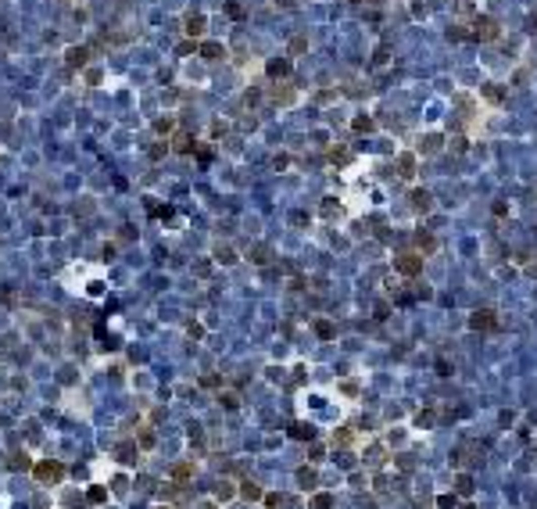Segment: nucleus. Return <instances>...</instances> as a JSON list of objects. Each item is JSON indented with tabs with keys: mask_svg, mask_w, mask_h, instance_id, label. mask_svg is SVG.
I'll list each match as a JSON object with an SVG mask.
<instances>
[{
	"mask_svg": "<svg viewBox=\"0 0 537 509\" xmlns=\"http://www.w3.org/2000/svg\"><path fill=\"white\" fill-rule=\"evenodd\" d=\"M473 36H476V40H494V36H498V22L487 18V15L473 18Z\"/></svg>",
	"mask_w": 537,
	"mask_h": 509,
	"instance_id": "1",
	"label": "nucleus"
},
{
	"mask_svg": "<svg viewBox=\"0 0 537 509\" xmlns=\"http://www.w3.org/2000/svg\"><path fill=\"white\" fill-rule=\"evenodd\" d=\"M394 265H398V272H405V276H416V272L423 269V255H401Z\"/></svg>",
	"mask_w": 537,
	"mask_h": 509,
	"instance_id": "2",
	"label": "nucleus"
},
{
	"mask_svg": "<svg viewBox=\"0 0 537 509\" xmlns=\"http://www.w3.org/2000/svg\"><path fill=\"white\" fill-rule=\"evenodd\" d=\"M36 474H39V477H61L65 470H61V462H39Z\"/></svg>",
	"mask_w": 537,
	"mask_h": 509,
	"instance_id": "3",
	"label": "nucleus"
},
{
	"mask_svg": "<svg viewBox=\"0 0 537 509\" xmlns=\"http://www.w3.org/2000/svg\"><path fill=\"white\" fill-rule=\"evenodd\" d=\"M86 54H90L86 47H72V51H68V65H72V68H82V65H86Z\"/></svg>",
	"mask_w": 537,
	"mask_h": 509,
	"instance_id": "4",
	"label": "nucleus"
},
{
	"mask_svg": "<svg viewBox=\"0 0 537 509\" xmlns=\"http://www.w3.org/2000/svg\"><path fill=\"white\" fill-rule=\"evenodd\" d=\"M186 32H190V36H204V18H201V15H190V18H186Z\"/></svg>",
	"mask_w": 537,
	"mask_h": 509,
	"instance_id": "5",
	"label": "nucleus"
},
{
	"mask_svg": "<svg viewBox=\"0 0 537 509\" xmlns=\"http://www.w3.org/2000/svg\"><path fill=\"white\" fill-rule=\"evenodd\" d=\"M412 205L426 212V208H430V194H426V190H416V194H412Z\"/></svg>",
	"mask_w": 537,
	"mask_h": 509,
	"instance_id": "6",
	"label": "nucleus"
},
{
	"mask_svg": "<svg viewBox=\"0 0 537 509\" xmlns=\"http://www.w3.org/2000/svg\"><path fill=\"white\" fill-rule=\"evenodd\" d=\"M286 72H290L286 61H269V75H272V79H276V75H286Z\"/></svg>",
	"mask_w": 537,
	"mask_h": 509,
	"instance_id": "7",
	"label": "nucleus"
},
{
	"mask_svg": "<svg viewBox=\"0 0 537 509\" xmlns=\"http://www.w3.org/2000/svg\"><path fill=\"white\" fill-rule=\"evenodd\" d=\"M201 54H204V58H222L226 51H222L219 43H204V47H201Z\"/></svg>",
	"mask_w": 537,
	"mask_h": 509,
	"instance_id": "8",
	"label": "nucleus"
},
{
	"mask_svg": "<svg viewBox=\"0 0 537 509\" xmlns=\"http://www.w3.org/2000/svg\"><path fill=\"white\" fill-rule=\"evenodd\" d=\"M312 509H333V498H329V495H315V498H312Z\"/></svg>",
	"mask_w": 537,
	"mask_h": 509,
	"instance_id": "9",
	"label": "nucleus"
},
{
	"mask_svg": "<svg viewBox=\"0 0 537 509\" xmlns=\"http://www.w3.org/2000/svg\"><path fill=\"white\" fill-rule=\"evenodd\" d=\"M473 327L480 330V327H494V316L491 312H483V316H473Z\"/></svg>",
	"mask_w": 537,
	"mask_h": 509,
	"instance_id": "10",
	"label": "nucleus"
},
{
	"mask_svg": "<svg viewBox=\"0 0 537 509\" xmlns=\"http://www.w3.org/2000/svg\"><path fill=\"white\" fill-rule=\"evenodd\" d=\"M190 474H193V466H186V462H183V466H176V470H172V477H176V481H186V477H190Z\"/></svg>",
	"mask_w": 537,
	"mask_h": 509,
	"instance_id": "11",
	"label": "nucleus"
},
{
	"mask_svg": "<svg viewBox=\"0 0 537 509\" xmlns=\"http://www.w3.org/2000/svg\"><path fill=\"white\" fill-rule=\"evenodd\" d=\"M240 495H243V498H262V488H255V484H243V488H240Z\"/></svg>",
	"mask_w": 537,
	"mask_h": 509,
	"instance_id": "12",
	"label": "nucleus"
},
{
	"mask_svg": "<svg viewBox=\"0 0 537 509\" xmlns=\"http://www.w3.org/2000/svg\"><path fill=\"white\" fill-rule=\"evenodd\" d=\"M190 147H193V144H190V136H186V133H179V136H176V151H183V154H186Z\"/></svg>",
	"mask_w": 537,
	"mask_h": 509,
	"instance_id": "13",
	"label": "nucleus"
},
{
	"mask_svg": "<svg viewBox=\"0 0 537 509\" xmlns=\"http://www.w3.org/2000/svg\"><path fill=\"white\" fill-rule=\"evenodd\" d=\"M294 438H312V427H305V423H298V427H294Z\"/></svg>",
	"mask_w": 537,
	"mask_h": 509,
	"instance_id": "14",
	"label": "nucleus"
},
{
	"mask_svg": "<svg viewBox=\"0 0 537 509\" xmlns=\"http://www.w3.org/2000/svg\"><path fill=\"white\" fill-rule=\"evenodd\" d=\"M315 330H319V337H333V327H329V323H319Z\"/></svg>",
	"mask_w": 537,
	"mask_h": 509,
	"instance_id": "15",
	"label": "nucleus"
},
{
	"mask_svg": "<svg viewBox=\"0 0 537 509\" xmlns=\"http://www.w3.org/2000/svg\"><path fill=\"white\" fill-rule=\"evenodd\" d=\"M401 176H412V158H401Z\"/></svg>",
	"mask_w": 537,
	"mask_h": 509,
	"instance_id": "16",
	"label": "nucleus"
},
{
	"mask_svg": "<svg viewBox=\"0 0 537 509\" xmlns=\"http://www.w3.org/2000/svg\"><path fill=\"white\" fill-rule=\"evenodd\" d=\"M355 4H358V0H355Z\"/></svg>",
	"mask_w": 537,
	"mask_h": 509,
	"instance_id": "17",
	"label": "nucleus"
}]
</instances>
